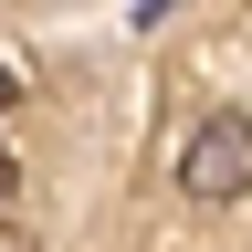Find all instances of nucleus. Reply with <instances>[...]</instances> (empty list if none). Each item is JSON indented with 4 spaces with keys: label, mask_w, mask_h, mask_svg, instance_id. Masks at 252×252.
<instances>
[{
    "label": "nucleus",
    "mask_w": 252,
    "mask_h": 252,
    "mask_svg": "<svg viewBox=\"0 0 252 252\" xmlns=\"http://www.w3.org/2000/svg\"><path fill=\"white\" fill-rule=\"evenodd\" d=\"M0 179H11V158H0Z\"/></svg>",
    "instance_id": "3"
},
{
    "label": "nucleus",
    "mask_w": 252,
    "mask_h": 252,
    "mask_svg": "<svg viewBox=\"0 0 252 252\" xmlns=\"http://www.w3.org/2000/svg\"><path fill=\"white\" fill-rule=\"evenodd\" d=\"M179 189H189V200H242V189H252V116L210 105L200 126H189V147H179Z\"/></svg>",
    "instance_id": "1"
},
{
    "label": "nucleus",
    "mask_w": 252,
    "mask_h": 252,
    "mask_svg": "<svg viewBox=\"0 0 252 252\" xmlns=\"http://www.w3.org/2000/svg\"><path fill=\"white\" fill-rule=\"evenodd\" d=\"M0 252H42V242H32V231H11V220H0Z\"/></svg>",
    "instance_id": "2"
}]
</instances>
